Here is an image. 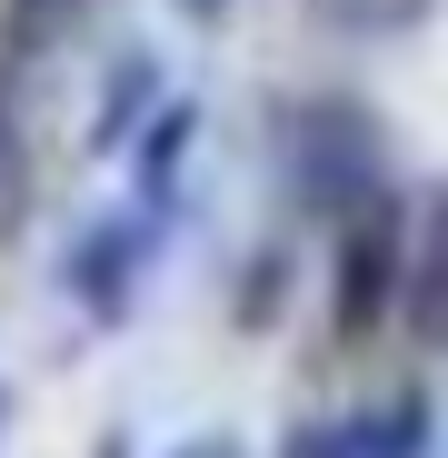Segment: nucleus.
<instances>
[{
	"mask_svg": "<svg viewBox=\"0 0 448 458\" xmlns=\"http://www.w3.org/2000/svg\"><path fill=\"white\" fill-rule=\"evenodd\" d=\"M279 170H289V199L309 209V219H349V209H368V199L389 190V130H379L368 100H339V90L289 100Z\"/></svg>",
	"mask_w": 448,
	"mask_h": 458,
	"instance_id": "f257e3e1",
	"label": "nucleus"
},
{
	"mask_svg": "<svg viewBox=\"0 0 448 458\" xmlns=\"http://www.w3.org/2000/svg\"><path fill=\"white\" fill-rule=\"evenodd\" d=\"M399 269H409V199L379 190L368 209L339 219V279H329V329L339 339H368L399 299Z\"/></svg>",
	"mask_w": 448,
	"mask_h": 458,
	"instance_id": "f03ea898",
	"label": "nucleus"
},
{
	"mask_svg": "<svg viewBox=\"0 0 448 458\" xmlns=\"http://www.w3.org/2000/svg\"><path fill=\"white\" fill-rule=\"evenodd\" d=\"M279 458H428V399L389 389V399H368L349 419H309V428L279 438Z\"/></svg>",
	"mask_w": 448,
	"mask_h": 458,
	"instance_id": "7ed1b4c3",
	"label": "nucleus"
},
{
	"mask_svg": "<svg viewBox=\"0 0 448 458\" xmlns=\"http://www.w3.org/2000/svg\"><path fill=\"white\" fill-rule=\"evenodd\" d=\"M149 250H160V219H149V209H110L90 240L70 250V279H80V299H90V319H100V329L130 319V289H139Z\"/></svg>",
	"mask_w": 448,
	"mask_h": 458,
	"instance_id": "20e7f679",
	"label": "nucleus"
},
{
	"mask_svg": "<svg viewBox=\"0 0 448 458\" xmlns=\"http://www.w3.org/2000/svg\"><path fill=\"white\" fill-rule=\"evenodd\" d=\"M160 110V50H120L110 60V81H100V110H90V160H110V149H130L139 140V120Z\"/></svg>",
	"mask_w": 448,
	"mask_h": 458,
	"instance_id": "39448f33",
	"label": "nucleus"
},
{
	"mask_svg": "<svg viewBox=\"0 0 448 458\" xmlns=\"http://www.w3.org/2000/svg\"><path fill=\"white\" fill-rule=\"evenodd\" d=\"M190 130H199V110H190V100H160V110L139 120V209H149V219L170 209V180H180Z\"/></svg>",
	"mask_w": 448,
	"mask_h": 458,
	"instance_id": "423d86ee",
	"label": "nucleus"
},
{
	"mask_svg": "<svg viewBox=\"0 0 448 458\" xmlns=\"http://www.w3.org/2000/svg\"><path fill=\"white\" fill-rule=\"evenodd\" d=\"M80 11H90V0H11V11H0V81H11L30 50L70 40V30H80Z\"/></svg>",
	"mask_w": 448,
	"mask_h": 458,
	"instance_id": "0eeeda50",
	"label": "nucleus"
},
{
	"mask_svg": "<svg viewBox=\"0 0 448 458\" xmlns=\"http://www.w3.org/2000/svg\"><path fill=\"white\" fill-rule=\"evenodd\" d=\"M309 11L329 30H349V40H399V30L428 21V0H309Z\"/></svg>",
	"mask_w": 448,
	"mask_h": 458,
	"instance_id": "6e6552de",
	"label": "nucleus"
},
{
	"mask_svg": "<svg viewBox=\"0 0 448 458\" xmlns=\"http://www.w3.org/2000/svg\"><path fill=\"white\" fill-rule=\"evenodd\" d=\"M21 219H30V140L11 120V90H0V250L21 240Z\"/></svg>",
	"mask_w": 448,
	"mask_h": 458,
	"instance_id": "1a4fd4ad",
	"label": "nucleus"
},
{
	"mask_svg": "<svg viewBox=\"0 0 448 458\" xmlns=\"http://www.w3.org/2000/svg\"><path fill=\"white\" fill-rule=\"evenodd\" d=\"M240 289H249V299H240V329H269V319H279V250H259Z\"/></svg>",
	"mask_w": 448,
	"mask_h": 458,
	"instance_id": "9d476101",
	"label": "nucleus"
},
{
	"mask_svg": "<svg viewBox=\"0 0 448 458\" xmlns=\"http://www.w3.org/2000/svg\"><path fill=\"white\" fill-rule=\"evenodd\" d=\"M170 458H249V448H240V438H230V428H209V438H180V448H170Z\"/></svg>",
	"mask_w": 448,
	"mask_h": 458,
	"instance_id": "9b49d317",
	"label": "nucleus"
},
{
	"mask_svg": "<svg viewBox=\"0 0 448 458\" xmlns=\"http://www.w3.org/2000/svg\"><path fill=\"white\" fill-rule=\"evenodd\" d=\"M170 11H180V21H219V11H230V0H170Z\"/></svg>",
	"mask_w": 448,
	"mask_h": 458,
	"instance_id": "f8f14e48",
	"label": "nucleus"
}]
</instances>
